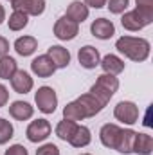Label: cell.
<instances>
[{"label": "cell", "mask_w": 153, "mask_h": 155, "mask_svg": "<svg viewBox=\"0 0 153 155\" xmlns=\"http://www.w3.org/2000/svg\"><path fill=\"white\" fill-rule=\"evenodd\" d=\"M115 49L124 54L132 61H146L151 51V45L146 38H135V36H121L115 41Z\"/></svg>", "instance_id": "1"}, {"label": "cell", "mask_w": 153, "mask_h": 155, "mask_svg": "<svg viewBox=\"0 0 153 155\" xmlns=\"http://www.w3.org/2000/svg\"><path fill=\"white\" fill-rule=\"evenodd\" d=\"M117 88H119V79H117V76L105 74V72H103L101 76L96 79V83L92 85L90 94H92L94 97H97V99L106 107L108 101L112 99V96L117 92Z\"/></svg>", "instance_id": "2"}, {"label": "cell", "mask_w": 153, "mask_h": 155, "mask_svg": "<svg viewBox=\"0 0 153 155\" xmlns=\"http://www.w3.org/2000/svg\"><path fill=\"white\" fill-rule=\"evenodd\" d=\"M153 22V11H144V9H132V11H124L122 13V18H121V24L126 31H141L144 29L146 25H150Z\"/></svg>", "instance_id": "3"}, {"label": "cell", "mask_w": 153, "mask_h": 155, "mask_svg": "<svg viewBox=\"0 0 153 155\" xmlns=\"http://www.w3.org/2000/svg\"><path fill=\"white\" fill-rule=\"evenodd\" d=\"M34 103L40 112L43 114H54L58 107V94L52 87H40L34 94Z\"/></svg>", "instance_id": "4"}, {"label": "cell", "mask_w": 153, "mask_h": 155, "mask_svg": "<svg viewBox=\"0 0 153 155\" xmlns=\"http://www.w3.org/2000/svg\"><path fill=\"white\" fill-rule=\"evenodd\" d=\"M114 117L124 124H135L139 121V107L133 101H119L114 108Z\"/></svg>", "instance_id": "5"}, {"label": "cell", "mask_w": 153, "mask_h": 155, "mask_svg": "<svg viewBox=\"0 0 153 155\" xmlns=\"http://www.w3.org/2000/svg\"><path fill=\"white\" fill-rule=\"evenodd\" d=\"M79 35V24L72 22L70 18L67 16H61L56 20L54 24V36L61 41H69V40H74Z\"/></svg>", "instance_id": "6"}, {"label": "cell", "mask_w": 153, "mask_h": 155, "mask_svg": "<svg viewBox=\"0 0 153 155\" xmlns=\"http://www.w3.org/2000/svg\"><path fill=\"white\" fill-rule=\"evenodd\" d=\"M52 132V126L47 119H36V121H31L27 130H25V135L31 143H41L45 141Z\"/></svg>", "instance_id": "7"}, {"label": "cell", "mask_w": 153, "mask_h": 155, "mask_svg": "<svg viewBox=\"0 0 153 155\" xmlns=\"http://www.w3.org/2000/svg\"><path fill=\"white\" fill-rule=\"evenodd\" d=\"M13 11H24L27 16H40L45 11V0H13Z\"/></svg>", "instance_id": "8"}, {"label": "cell", "mask_w": 153, "mask_h": 155, "mask_svg": "<svg viewBox=\"0 0 153 155\" xmlns=\"http://www.w3.org/2000/svg\"><path fill=\"white\" fill-rule=\"evenodd\" d=\"M77 60H79V65L83 67V69H96L97 65H99V61H101V54H99V51L96 49V47H92V45H85V47H81L79 49V52H77Z\"/></svg>", "instance_id": "9"}, {"label": "cell", "mask_w": 153, "mask_h": 155, "mask_svg": "<svg viewBox=\"0 0 153 155\" xmlns=\"http://www.w3.org/2000/svg\"><path fill=\"white\" fill-rule=\"evenodd\" d=\"M90 33H92V36H96L99 40H110L115 35V25L112 20L96 18L90 25Z\"/></svg>", "instance_id": "10"}, {"label": "cell", "mask_w": 153, "mask_h": 155, "mask_svg": "<svg viewBox=\"0 0 153 155\" xmlns=\"http://www.w3.org/2000/svg\"><path fill=\"white\" fill-rule=\"evenodd\" d=\"M11 81V87H13V90L16 92V94H27V92H31L33 90V87H34V81H33V78L29 72H25V71H16L13 78L9 79Z\"/></svg>", "instance_id": "11"}, {"label": "cell", "mask_w": 153, "mask_h": 155, "mask_svg": "<svg viewBox=\"0 0 153 155\" xmlns=\"http://www.w3.org/2000/svg\"><path fill=\"white\" fill-rule=\"evenodd\" d=\"M77 103L81 105V108H83V114H85V119L86 117H94L97 116L103 108H105V105L97 99V97H94L90 92H86V94H83V96H79L76 99Z\"/></svg>", "instance_id": "12"}, {"label": "cell", "mask_w": 153, "mask_h": 155, "mask_svg": "<svg viewBox=\"0 0 153 155\" xmlns=\"http://www.w3.org/2000/svg\"><path fill=\"white\" fill-rule=\"evenodd\" d=\"M31 71L36 74L38 78H50L58 69L54 67V63L50 61V58L47 54H41L38 58H34L31 61Z\"/></svg>", "instance_id": "13"}, {"label": "cell", "mask_w": 153, "mask_h": 155, "mask_svg": "<svg viewBox=\"0 0 153 155\" xmlns=\"http://www.w3.org/2000/svg\"><path fill=\"white\" fill-rule=\"evenodd\" d=\"M135 135L137 132L132 130V128H121V134L117 137V143H115V148L119 153H133V143H135Z\"/></svg>", "instance_id": "14"}, {"label": "cell", "mask_w": 153, "mask_h": 155, "mask_svg": "<svg viewBox=\"0 0 153 155\" xmlns=\"http://www.w3.org/2000/svg\"><path fill=\"white\" fill-rule=\"evenodd\" d=\"M47 56L50 58V61L54 63L56 69H65L70 63V52H69V49H65L61 45H50L47 49Z\"/></svg>", "instance_id": "15"}, {"label": "cell", "mask_w": 153, "mask_h": 155, "mask_svg": "<svg viewBox=\"0 0 153 155\" xmlns=\"http://www.w3.org/2000/svg\"><path fill=\"white\" fill-rule=\"evenodd\" d=\"M9 116L16 121H27L34 116V107L27 101H13L9 105Z\"/></svg>", "instance_id": "16"}, {"label": "cell", "mask_w": 153, "mask_h": 155, "mask_svg": "<svg viewBox=\"0 0 153 155\" xmlns=\"http://www.w3.org/2000/svg\"><path fill=\"white\" fill-rule=\"evenodd\" d=\"M121 134V126H117L114 123H106L101 126L99 130V139H101V144L114 150L115 148V143H117V137Z\"/></svg>", "instance_id": "17"}, {"label": "cell", "mask_w": 153, "mask_h": 155, "mask_svg": "<svg viewBox=\"0 0 153 155\" xmlns=\"http://www.w3.org/2000/svg\"><path fill=\"white\" fill-rule=\"evenodd\" d=\"M88 15H90V9L81 2V0H74V2H70L69 4V7H67V18H70L72 22H76V24H83L86 18H88Z\"/></svg>", "instance_id": "18"}, {"label": "cell", "mask_w": 153, "mask_h": 155, "mask_svg": "<svg viewBox=\"0 0 153 155\" xmlns=\"http://www.w3.org/2000/svg\"><path fill=\"white\" fill-rule=\"evenodd\" d=\"M99 65L103 67L105 74H112V76H119L124 71V61L115 54H106L105 58H101Z\"/></svg>", "instance_id": "19"}, {"label": "cell", "mask_w": 153, "mask_h": 155, "mask_svg": "<svg viewBox=\"0 0 153 155\" xmlns=\"http://www.w3.org/2000/svg\"><path fill=\"white\" fill-rule=\"evenodd\" d=\"M36 49H38V40L34 38V36H20L15 41V51L20 56H24V58L34 54Z\"/></svg>", "instance_id": "20"}, {"label": "cell", "mask_w": 153, "mask_h": 155, "mask_svg": "<svg viewBox=\"0 0 153 155\" xmlns=\"http://www.w3.org/2000/svg\"><path fill=\"white\" fill-rule=\"evenodd\" d=\"M90 141H92L90 128H88V126H83V124H77L76 132H74V135L70 137L69 143H70L74 148H85V146L90 144Z\"/></svg>", "instance_id": "21"}, {"label": "cell", "mask_w": 153, "mask_h": 155, "mask_svg": "<svg viewBox=\"0 0 153 155\" xmlns=\"http://www.w3.org/2000/svg\"><path fill=\"white\" fill-rule=\"evenodd\" d=\"M153 152V137L148 134H137L133 143V153L150 155Z\"/></svg>", "instance_id": "22"}, {"label": "cell", "mask_w": 153, "mask_h": 155, "mask_svg": "<svg viewBox=\"0 0 153 155\" xmlns=\"http://www.w3.org/2000/svg\"><path fill=\"white\" fill-rule=\"evenodd\" d=\"M76 126L77 123L74 121H69V119H63V121H60L58 124H56V135L61 139V141H70V137L74 135V132H76Z\"/></svg>", "instance_id": "23"}, {"label": "cell", "mask_w": 153, "mask_h": 155, "mask_svg": "<svg viewBox=\"0 0 153 155\" xmlns=\"http://www.w3.org/2000/svg\"><path fill=\"white\" fill-rule=\"evenodd\" d=\"M16 71H18V63L15 58H11V56L0 58V78L2 79H11Z\"/></svg>", "instance_id": "24"}, {"label": "cell", "mask_w": 153, "mask_h": 155, "mask_svg": "<svg viewBox=\"0 0 153 155\" xmlns=\"http://www.w3.org/2000/svg\"><path fill=\"white\" fill-rule=\"evenodd\" d=\"M27 24H29V16L24 11H13L11 16H9V20H7L9 29L15 31V33L16 31H22L24 27H27Z\"/></svg>", "instance_id": "25"}, {"label": "cell", "mask_w": 153, "mask_h": 155, "mask_svg": "<svg viewBox=\"0 0 153 155\" xmlns=\"http://www.w3.org/2000/svg\"><path fill=\"white\" fill-rule=\"evenodd\" d=\"M63 119H69V121H83L85 119V114H83V108H81V105L77 103V101H70V103H67L65 105V108H63Z\"/></svg>", "instance_id": "26"}, {"label": "cell", "mask_w": 153, "mask_h": 155, "mask_svg": "<svg viewBox=\"0 0 153 155\" xmlns=\"http://www.w3.org/2000/svg\"><path fill=\"white\" fill-rule=\"evenodd\" d=\"M13 134H15L13 124H11L7 119L0 117V144L9 143V139H13Z\"/></svg>", "instance_id": "27"}, {"label": "cell", "mask_w": 153, "mask_h": 155, "mask_svg": "<svg viewBox=\"0 0 153 155\" xmlns=\"http://www.w3.org/2000/svg\"><path fill=\"white\" fill-rule=\"evenodd\" d=\"M106 4H108V9H110L112 15H122L128 9L130 0H108Z\"/></svg>", "instance_id": "28"}, {"label": "cell", "mask_w": 153, "mask_h": 155, "mask_svg": "<svg viewBox=\"0 0 153 155\" xmlns=\"http://www.w3.org/2000/svg\"><path fill=\"white\" fill-rule=\"evenodd\" d=\"M36 155H60V148L52 143H47V144H41L36 150Z\"/></svg>", "instance_id": "29"}, {"label": "cell", "mask_w": 153, "mask_h": 155, "mask_svg": "<svg viewBox=\"0 0 153 155\" xmlns=\"http://www.w3.org/2000/svg\"><path fill=\"white\" fill-rule=\"evenodd\" d=\"M4 155H29V152H27V148L22 146V144H13V146H9V148L5 150Z\"/></svg>", "instance_id": "30"}, {"label": "cell", "mask_w": 153, "mask_h": 155, "mask_svg": "<svg viewBox=\"0 0 153 155\" xmlns=\"http://www.w3.org/2000/svg\"><path fill=\"white\" fill-rule=\"evenodd\" d=\"M106 2H108V0H83V4H85L86 7H94V9H101V7H105Z\"/></svg>", "instance_id": "31"}, {"label": "cell", "mask_w": 153, "mask_h": 155, "mask_svg": "<svg viewBox=\"0 0 153 155\" xmlns=\"http://www.w3.org/2000/svg\"><path fill=\"white\" fill-rule=\"evenodd\" d=\"M137 7L139 9H144V11H153V0H135Z\"/></svg>", "instance_id": "32"}, {"label": "cell", "mask_w": 153, "mask_h": 155, "mask_svg": "<svg viewBox=\"0 0 153 155\" xmlns=\"http://www.w3.org/2000/svg\"><path fill=\"white\" fill-rule=\"evenodd\" d=\"M7 101H9V90H7V87H4L0 83V107H4Z\"/></svg>", "instance_id": "33"}, {"label": "cell", "mask_w": 153, "mask_h": 155, "mask_svg": "<svg viewBox=\"0 0 153 155\" xmlns=\"http://www.w3.org/2000/svg\"><path fill=\"white\" fill-rule=\"evenodd\" d=\"M7 52H9V41L4 38V36H0V58L2 56H7Z\"/></svg>", "instance_id": "34"}, {"label": "cell", "mask_w": 153, "mask_h": 155, "mask_svg": "<svg viewBox=\"0 0 153 155\" xmlns=\"http://www.w3.org/2000/svg\"><path fill=\"white\" fill-rule=\"evenodd\" d=\"M4 20H5V9H4V5L0 4V25L4 24Z\"/></svg>", "instance_id": "35"}, {"label": "cell", "mask_w": 153, "mask_h": 155, "mask_svg": "<svg viewBox=\"0 0 153 155\" xmlns=\"http://www.w3.org/2000/svg\"><path fill=\"white\" fill-rule=\"evenodd\" d=\"M81 155H90V153H81Z\"/></svg>", "instance_id": "36"}, {"label": "cell", "mask_w": 153, "mask_h": 155, "mask_svg": "<svg viewBox=\"0 0 153 155\" xmlns=\"http://www.w3.org/2000/svg\"><path fill=\"white\" fill-rule=\"evenodd\" d=\"M9 2H13V0H9Z\"/></svg>", "instance_id": "37"}]
</instances>
